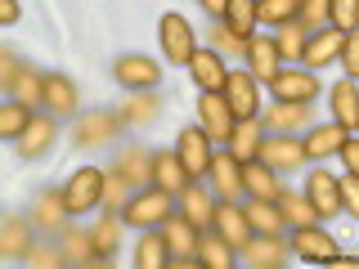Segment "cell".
<instances>
[{
	"instance_id": "4316f807",
	"label": "cell",
	"mask_w": 359,
	"mask_h": 269,
	"mask_svg": "<svg viewBox=\"0 0 359 269\" xmlns=\"http://www.w3.org/2000/svg\"><path fill=\"white\" fill-rule=\"evenodd\" d=\"M261 144H265V121L261 117H243L238 126H233L224 149L238 157V162H252V157H261Z\"/></svg>"
},
{
	"instance_id": "d4e9b609",
	"label": "cell",
	"mask_w": 359,
	"mask_h": 269,
	"mask_svg": "<svg viewBox=\"0 0 359 269\" xmlns=\"http://www.w3.org/2000/svg\"><path fill=\"white\" fill-rule=\"evenodd\" d=\"M67 216H72V211H67V198H63V188H45V193L36 198V229L41 233H63L67 229Z\"/></svg>"
},
{
	"instance_id": "f6af8a7d",
	"label": "cell",
	"mask_w": 359,
	"mask_h": 269,
	"mask_svg": "<svg viewBox=\"0 0 359 269\" xmlns=\"http://www.w3.org/2000/svg\"><path fill=\"white\" fill-rule=\"evenodd\" d=\"M328 27L355 32L359 27V0H332V5H328Z\"/></svg>"
},
{
	"instance_id": "7c38bea8",
	"label": "cell",
	"mask_w": 359,
	"mask_h": 269,
	"mask_svg": "<svg viewBox=\"0 0 359 269\" xmlns=\"http://www.w3.org/2000/svg\"><path fill=\"white\" fill-rule=\"evenodd\" d=\"M341 50H346V32H337V27H319V32H310L301 63H306L310 72H323L328 63H341Z\"/></svg>"
},
{
	"instance_id": "f1b7e54d",
	"label": "cell",
	"mask_w": 359,
	"mask_h": 269,
	"mask_svg": "<svg viewBox=\"0 0 359 269\" xmlns=\"http://www.w3.org/2000/svg\"><path fill=\"white\" fill-rule=\"evenodd\" d=\"M211 211H216V198H211V188L194 179V184L180 193V216H189L198 224V229H211Z\"/></svg>"
},
{
	"instance_id": "484cf974",
	"label": "cell",
	"mask_w": 359,
	"mask_h": 269,
	"mask_svg": "<svg viewBox=\"0 0 359 269\" xmlns=\"http://www.w3.org/2000/svg\"><path fill=\"white\" fill-rule=\"evenodd\" d=\"M32 224L36 220H27V216L5 220V229H0V256H5V261H27V251L36 247L32 242Z\"/></svg>"
},
{
	"instance_id": "4fadbf2b",
	"label": "cell",
	"mask_w": 359,
	"mask_h": 269,
	"mask_svg": "<svg viewBox=\"0 0 359 269\" xmlns=\"http://www.w3.org/2000/svg\"><path fill=\"white\" fill-rule=\"evenodd\" d=\"M243 256L252 269H283L287 256H292V242H283V233H252Z\"/></svg>"
},
{
	"instance_id": "836d02e7",
	"label": "cell",
	"mask_w": 359,
	"mask_h": 269,
	"mask_svg": "<svg viewBox=\"0 0 359 269\" xmlns=\"http://www.w3.org/2000/svg\"><path fill=\"white\" fill-rule=\"evenodd\" d=\"M50 139H54V112H36V117H32V126L18 134V153L22 157H36V153H45L50 149Z\"/></svg>"
},
{
	"instance_id": "d6a6232c",
	"label": "cell",
	"mask_w": 359,
	"mask_h": 269,
	"mask_svg": "<svg viewBox=\"0 0 359 269\" xmlns=\"http://www.w3.org/2000/svg\"><path fill=\"white\" fill-rule=\"evenodd\" d=\"M135 269H171V247H166L162 229H144L140 247H135Z\"/></svg>"
},
{
	"instance_id": "ac0fdd59",
	"label": "cell",
	"mask_w": 359,
	"mask_h": 269,
	"mask_svg": "<svg viewBox=\"0 0 359 269\" xmlns=\"http://www.w3.org/2000/svg\"><path fill=\"white\" fill-rule=\"evenodd\" d=\"M207 179H216V198H247V188H243V162L229 149H216Z\"/></svg>"
},
{
	"instance_id": "ee69618b",
	"label": "cell",
	"mask_w": 359,
	"mask_h": 269,
	"mask_svg": "<svg viewBox=\"0 0 359 269\" xmlns=\"http://www.w3.org/2000/svg\"><path fill=\"white\" fill-rule=\"evenodd\" d=\"M130 193H135V184L117 171V166H112L108 179H104V207H108V211H121V207L130 202Z\"/></svg>"
},
{
	"instance_id": "3957f363",
	"label": "cell",
	"mask_w": 359,
	"mask_h": 269,
	"mask_svg": "<svg viewBox=\"0 0 359 269\" xmlns=\"http://www.w3.org/2000/svg\"><path fill=\"white\" fill-rule=\"evenodd\" d=\"M104 171L99 166H81V171H72V179L63 184V198H67V211L72 216H86V211L104 207Z\"/></svg>"
},
{
	"instance_id": "d6986e66",
	"label": "cell",
	"mask_w": 359,
	"mask_h": 269,
	"mask_svg": "<svg viewBox=\"0 0 359 269\" xmlns=\"http://www.w3.org/2000/svg\"><path fill=\"white\" fill-rule=\"evenodd\" d=\"M243 188H247V198L278 202V193H283V179H278V171L265 162V157H252V162H243Z\"/></svg>"
},
{
	"instance_id": "c3c4849f",
	"label": "cell",
	"mask_w": 359,
	"mask_h": 269,
	"mask_svg": "<svg viewBox=\"0 0 359 269\" xmlns=\"http://www.w3.org/2000/svg\"><path fill=\"white\" fill-rule=\"evenodd\" d=\"M211 22H216L211 36H216V50L220 54H247V41L238 36V32H229V22H224V18H211Z\"/></svg>"
},
{
	"instance_id": "83f0119b",
	"label": "cell",
	"mask_w": 359,
	"mask_h": 269,
	"mask_svg": "<svg viewBox=\"0 0 359 269\" xmlns=\"http://www.w3.org/2000/svg\"><path fill=\"white\" fill-rule=\"evenodd\" d=\"M198 265H202V269H233V265H238V247H233L229 238H220L216 229H202Z\"/></svg>"
},
{
	"instance_id": "f907efd6",
	"label": "cell",
	"mask_w": 359,
	"mask_h": 269,
	"mask_svg": "<svg viewBox=\"0 0 359 269\" xmlns=\"http://www.w3.org/2000/svg\"><path fill=\"white\" fill-rule=\"evenodd\" d=\"M341 67H346V76H351V81H359V27H355V32H346V50H341Z\"/></svg>"
},
{
	"instance_id": "9a60e30c",
	"label": "cell",
	"mask_w": 359,
	"mask_h": 269,
	"mask_svg": "<svg viewBox=\"0 0 359 269\" xmlns=\"http://www.w3.org/2000/svg\"><path fill=\"white\" fill-rule=\"evenodd\" d=\"M112 76L126 90H157V81H162V72H157V63L149 54H121V59L112 63Z\"/></svg>"
},
{
	"instance_id": "f35d334b",
	"label": "cell",
	"mask_w": 359,
	"mask_h": 269,
	"mask_svg": "<svg viewBox=\"0 0 359 269\" xmlns=\"http://www.w3.org/2000/svg\"><path fill=\"white\" fill-rule=\"evenodd\" d=\"M32 117H36V108H27V104H18V99H9V104L0 108V139H18V134L32 126Z\"/></svg>"
},
{
	"instance_id": "9c48e42d",
	"label": "cell",
	"mask_w": 359,
	"mask_h": 269,
	"mask_svg": "<svg viewBox=\"0 0 359 269\" xmlns=\"http://www.w3.org/2000/svg\"><path fill=\"white\" fill-rule=\"evenodd\" d=\"M211 229L220 233V238H229L233 247H243L252 242V224H247V211H243V202L238 198H216V211H211Z\"/></svg>"
},
{
	"instance_id": "f546056e",
	"label": "cell",
	"mask_w": 359,
	"mask_h": 269,
	"mask_svg": "<svg viewBox=\"0 0 359 269\" xmlns=\"http://www.w3.org/2000/svg\"><path fill=\"white\" fill-rule=\"evenodd\" d=\"M243 211H247L252 233H283L287 229V216L278 211V202H269V198H247Z\"/></svg>"
},
{
	"instance_id": "e0dca14e",
	"label": "cell",
	"mask_w": 359,
	"mask_h": 269,
	"mask_svg": "<svg viewBox=\"0 0 359 269\" xmlns=\"http://www.w3.org/2000/svg\"><path fill=\"white\" fill-rule=\"evenodd\" d=\"M247 72L256 76V81H274L278 72H283V54H278V45H274V36H252L247 41Z\"/></svg>"
},
{
	"instance_id": "ab89813d",
	"label": "cell",
	"mask_w": 359,
	"mask_h": 269,
	"mask_svg": "<svg viewBox=\"0 0 359 269\" xmlns=\"http://www.w3.org/2000/svg\"><path fill=\"white\" fill-rule=\"evenodd\" d=\"M224 22H229V32H238L243 41L256 36V0H229V9H224Z\"/></svg>"
},
{
	"instance_id": "52a82bcc",
	"label": "cell",
	"mask_w": 359,
	"mask_h": 269,
	"mask_svg": "<svg viewBox=\"0 0 359 269\" xmlns=\"http://www.w3.org/2000/svg\"><path fill=\"white\" fill-rule=\"evenodd\" d=\"M306 198H310V207L319 211V220L341 216V179H337L328 166H314L306 175Z\"/></svg>"
},
{
	"instance_id": "681fc988",
	"label": "cell",
	"mask_w": 359,
	"mask_h": 269,
	"mask_svg": "<svg viewBox=\"0 0 359 269\" xmlns=\"http://www.w3.org/2000/svg\"><path fill=\"white\" fill-rule=\"evenodd\" d=\"M341 179V216H355L359 220V175H337Z\"/></svg>"
},
{
	"instance_id": "277c9868",
	"label": "cell",
	"mask_w": 359,
	"mask_h": 269,
	"mask_svg": "<svg viewBox=\"0 0 359 269\" xmlns=\"http://www.w3.org/2000/svg\"><path fill=\"white\" fill-rule=\"evenodd\" d=\"M157 41H162V54H166V63H184L194 59V50H198V41H194V27H189V18L184 14H162V22H157Z\"/></svg>"
},
{
	"instance_id": "5b68a950",
	"label": "cell",
	"mask_w": 359,
	"mask_h": 269,
	"mask_svg": "<svg viewBox=\"0 0 359 269\" xmlns=\"http://www.w3.org/2000/svg\"><path fill=\"white\" fill-rule=\"evenodd\" d=\"M121 126H126V121H121V112H108V108L81 112V117H76V126H72V139H76V149H104V144L117 139Z\"/></svg>"
},
{
	"instance_id": "8992f818",
	"label": "cell",
	"mask_w": 359,
	"mask_h": 269,
	"mask_svg": "<svg viewBox=\"0 0 359 269\" xmlns=\"http://www.w3.org/2000/svg\"><path fill=\"white\" fill-rule=\"evenodd\" d=\"M175 153H180V162H184V171L194 175V179H207V175H211V157H216V144H211V134L202 130V126L180 130Z\"/></svg>"
},
{
	"instance_id": "e575fe53",
	"label": "cell",
	"mask_w": 359,
	"mask_h": 269,
	"mask_svg": "<svg viewBox=\"0 0 359 269\" xmlns=\"http://www.w3.org/2000/svg\"><path fill=\"white\" fill-rule=\"evenodd\" d=\"M9 99H18V104H27V108H45V72L18 67L14 85H9Z\"/></svg>"
},
{
	"instance_id": "2e32d148",
	"label": "cell",
	"mask_w": 359,
	"mask_h": 269,
	"mask_svg": "<svg viewBox=\"0 0 359 269\" xmlns=\"http://www.w3.org/2000/svg\"><path fill=\"white\" fill-rule=\"evenodd\" d=\"M162 238H166V247H171V261H198V242H202V229L189 216H175L162 224Z\"/></svg>"
},
{
	"instance_id": "ba28073f",
	"label": "cell",
	"mask_w": 359,
	"mask_h": 269,
	"mask_svg": "<svg viewBox=\"0 0 359 269\" xmlns=\"http://www.w3.org/2000/svg\"><path fill=\"white\" fill-rule=\"evenodd\" d=\"M261 157H265L269 166H274L278 175H292V171H301V166H310V157H306V139H297V134H265Z\"/></svg>"
},
{
	"instance_id": "816d5d0a",
	"label": "cell",
	"mask_w": 359,
	"mask_h": 269,
	"mask_svg": "<svg viewBox=\"0 0 359 269\" xmlns=\"http://www.w3.org/2000/svg\"><path fill=\"white\" fill-rule=\"evenodd\" d=\"M346 162V171L359 175V134H346V144H341V153H337Z\"/></svg>"
},
{
	"instance_id": "74e56055",
	"label": "cell",
	"mask_w": 359,
	"mask_h": 269,
	"mask_svg": "<svg viewBox=\"0 0 359 269\" xmlns=\"http://www.w3.org/2000/svg\"><path fill=\"white\" fill-rule=\"evenodd\" d=\"M306 41H310V32L301 27L297 18L283 22V27H274V45H278V54H283V63H301V54H306Z\"/></svg>"
},
{
	"instance_id": "30bf717a",
	"label": "cell",
	"mask_w": 359,
	"mask_h": 269,
	"mask_svg": "<svg viewBox=\"0 0 359 269\" xmlns=\"http://www.w3.org/2000/svg\"><path fill=\"white\" fill-rule=\"evenodd\" d=\"M269 90H274V99H287V104H314L319 99V76L310 72H301V67H292V63H283V72L269 81Z\"/></svg>"
},
{
	"instance_id": "cb8c5ba5",
	"label": "cell",
	"mask_w": 359,
	"mask_h": 269,
	"mask_svg": "<svg viewBox=\"0 0 359 269\" xmlns=\"http://www.w3.org/2000/svg\"><path fill=\"white\" fill-rule=\"evenodd\" d=\"M328 104H332V121H337V126H346L351 134H359V85L351 81V76L328 90Z\"/></svg>"
},
{
	"instance_id": "11a10c76",
	"label": "cell",
	"mask_w": 359,
	"mask_h": 269,
	"mask_svg": "<svg viewBox=\"0 0 359 269\" xmlns=\"http://www.w3.org/2000/svg\"><path fill=\"white\" fill-rule=\"evenodd\" d=\"M202 9H207L211 18H224V9H229V0H198Z\"/></svg>"
},
{
	"instance_id": "5bb4252c",
	"label": "cell",
	"mask_w": 359,
	"mask_h": 269,
	"mask_svg": "<svg viewBox=\"0 0 359 269\" xmlns=\"http://www.w3.org/2000/svg\"><path fill=\"white\" fill-rule=\"evenodd\" d=\"M292 251L310 265H328L337 256V242L319 229V220H314V224H297V229H292Z\"/></svg>"
},
{
	"instance_id": "7402d4cb",
	"label": "cell",
	"mask_w": 359,
	"mask_h": 269,
	"mask_svg": "<svg viewBox=\"0 0 359 269\" xmlns=\"http://www.w3.org/2000/svg\"><path fill=\"white\" fill-rule=\"evenodd\" d=\"M153 184L157 188H166V193H184L189 184H194V175L184 171V162H180V153L175 149H166V153H153Z\"/></svg>"
},
{
	"instance_id": "b9f144b4",
	"label": "cell",
	"mask_w": 359,
	"mask_h": 269,
	"mask_svg": "<svg viewBox=\"0 0 359 269\" xmlns=\"http://www.w3.org/2000/svg\"><path fill=\"white\" fill-rule=\"evenodd\" d=\"M278 211L287 216L292 229H297V224H314V220H319V211L310 207V198H306V193H292V188H283V193H278Z\"/></svg>"
},
{
	"instance_id": "7a4b0ae2",
	"label": "cell",
	"mask_w": 359,
	"mask_h": 269,
	"mask_svg": "<svg viewBox=\"0 0 359 269\" xmlns=\"http://www.w3.org/2000/svg\"><path fill=\"white\" fill-rule=\"evenodd\" d=\"M198 126L211 134V144H216V149H220V144H229L238 117H233L229 99H224L220 90H198Z\"/></svg>"
},
{
	"instance_id": "44dd1931",
	"label": "cell",
	"mask_w": 359,
	"mask_h": 269,
	"mask_svg": "<svg viewBox=\"0 0 359 269\" xmlns=\"http://www.w3.org/2000/svg\"><path fill=\"white\" fill-rule=\"evenodd\" d=\"M265 134H297L310 121V104H287V99H274V108L261 112Z\"/></svg>"
},
{
	"instance_id": "8d00e7d4",
	"label": "cell",
	"mask_w": 359,
	"mask_h": 269,
	"mask_svg": "<svg viewBox=\"0 0 359 269\" xmlns=\"http://www.w3.org/2000/svg\"><path fill=\"white\" fill-rule=\"evenodd\" d=\"M117 171L130 179L135 188H149L153 184V153H144V149H126L117 157Z\"/></svg>"
},
{
	"instance_id": "bcb514c9",
	"label": "cell",
	"mask_w": 359,
	"mask_h": 269,
	"mask_svg": "<svg viewBox=\"0 0 359 269\" xmlns=\"http://www.w3.org/2000/svg\"><path fill=\"white\" fill-rule=\"evenodd\" d=\"M328 5L332 0H301V9H297V22L306 32H319V27H328Z\"/></svg>"
},
{
	"instance_id": "4dcf8cb0",
	"label": "cell",
	"mask_w": 359,
	"mask_h": 269,
	"mask_svg": "<svg viewBox=\"0 0 359 269\" xmlns=\"http://www.w3.org/2000/svg\"><path fill=\"white\" fill-rule=\"evenodd\" d=\"M45 112H54V117H72L76 112V85L63 72H45Z\"/></svg>"
},
{
	"instance_id": "60d3db41",
	"label": "cell",
	"mask_w": 359,
	"mask_h": 269,
	"mask_svg": "<svg viewBox=\"0 0 359 269\" xmlns=\"http://www.w3.org/2000/svg\"><path fill=\"white\" fill-rule=\"evenodd\" d=\"M121 224H126V220H121V211H108V216L99 220L95 229H90V233H95V247H99V256H104V261H112V251H117V242H121Z\"/></svg>"
},
{
	"instance_id": "db71d44e",
	"label": "cell",
	"mask_w": 359,
	"mask_h": 269,
	"mask_svg": "<svg viewBox=\"0 0 359 269\" xmlns=\"http://www.w3.org/2000/svg\"><path fill=\"white\" fill-rule=\"evenodd\" d=\"M0 22H5V27L18 22V0H5V5H0Z\"/></svg>"
},
{
	"instance_id": "7dc6e473",
	"label": "cell",
	"mask_w": 359,
	"mask_h": 269,
	"mask_svg": "<svg viewBox=\"0 0 359 269\" xmlns=\"http://www.w3.org/2000/svg\"><path fill=\"white\" fill-rule=\"evenodd\" d=\"M22 265H32V269H63V265H67V251H63V247L36 242V247L27 251V261H22Z\"/></svg>"
},
{
	"instance_id": "603a6c76",
	"label": "cell",
	"mask_w": 359,
	"mask_h": 269,
	"mask_svg": "<svg viewBox=\"0 0 359 269\" xmlns=\"http://www.w3.org/2000/svg\"><path fill=\"white\" fill-rule=\"evenodd\" d=\"M346 126H337V121H323V126H310L306 130V157L310 162H328V157L341 153V144H346Z\"/></svg>"
},
{
	"instance_id": "8fae6325",
	"label": "cell",
	"mask_w": 359,
	"mask_h": 269,
	"mask_svg": "<svg viewBox=\"0 0 359 269\" xmlns=\"http://www.w3.org/2000/svg\"><path fill=\"white\" fill-rule=\"evenodd\" d=\"M224 99H229V108H233V117H261V81H256L252 72H229L224 76V90H220Z\"/></svg>"
},
{
	"instance_id": "6da1fadb",
	"label": "cell",
	"mask_w": 359,
	"mask_h": 269,
	"mask_svg": "<svg viewBox=\"0 0 359 269\" xmlns=\"http://www.w3.org/2000/svg\"><path fill=\"white\" fill-rule=\"evenodd\" d=\"M175 211H180V198L166 193V188H157V184H149V188H135L130 193V202L121 207V220L135 224V229H162Z\"/></svg>"
},
{
	"instance_id": "f5cc1de1",
	"label": "cell",
	"mask_w": 359,
	"mask_h": 269,
	"mask_svg": "<svg viewBox=\"0 0 359 269\" xmlns=\"http://www.w3.org/2000/svg\"><path fill=\"white\" fill-rule=\"evenodd\" d=\"M14 76H18V59H14V54H0V81L14 85Z\"/></svg>"
},
{
	"instance_id": "7bdbcfd3",
	"label": "cell",
	"mask_w": 359,
	"mask_h": 269,
	"mask_svg": "<svg viewBox=\"0 0 359 269\" xmlns=\"http://www.w3.org/2000/svg\"><path fill=\"white\" fill-rule=\"evenodd\" d=\"M301 0H256V18L265 22V27H283V22L297 18Z\"/></svg>"
},
{
	"instance_id": "1f68e13d",
	"label": "cell",
	"mask_w": 359,
	"mask_h": 269,
	"mask_svg": "<svg viewBox=\"0 0 359 269\" xmlns=\"http://www.w3.org/2000/svg\"><path fill=\"white\" fill-rule=\"evenodd\" d=\"M63 251H67V265H112V261H104V256H99L95 233L72 229V224L63 229Z\"/></svg>"
},
{
	"instance_id": "d590c367",
	"label": "cell",
	"mask_w": 359,
	"mask_h": 269,
	"mask_svg": "<svg viewBox=\"0 0 359 269\" xmlns=\"http://www.w3.org/2000/svg\"><path fill=\"white\" fill-rule=\"evenodd\" d=\"M157 95L153 90H130V99L121 104V121L126 126H149V121H157Z\"/></svg>"
},
{
	"instance_id": "ffe728a7",
	"label": "cell",
	"mask_w": 359,
	"mask_h": 269,
	"mask_svg": "<svg viewBox=\"0 0 359 269\" xmlns=\"http://www.w3.org/2000/svg\"><path fill=\"white\" fill-rule=\"evenodd\" d=\"M189 76H194L198 90H224V76H229V67H224V54L211 45V50H194V59H189Z\"/></svg>"
}]
</instances>
